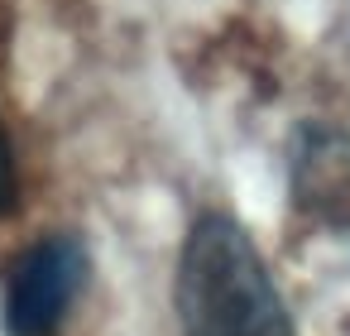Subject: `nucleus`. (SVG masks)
<instances>
[{
  "instance_id": "nucleus-1",
  "label": "nucleus",
  "mask_w": 350,
  "mask_h": 336,
  "mask_svg": "<svg viewBox=\"0 0 350 336\" xmlns=\"http://www.w3.org/2000/svg\"><path fill=\"white\" fill-rule=\"evenodd\" d=\"M183 336H293L278 288L230 216H202L178 264Z\"/></svg>"
},
{
  "instance_id": "nucleus-2",
  "label": "nucleus",
  "mask_w": 350,
  "mask_h": 336,
  "mask_svg": "<svg viewBox=\"0 0 350 336\" xmlns=\"http://www.w3.org/2000/svg\"><path fill=\"white\" fill-rule=\"evenodd\" d=\"M82 274H87V259L72 240L34 245L10 274L5 326L15 336H49L63 322V312L72 307V298L82 288Z\"/></svg>"
},
{
  "instance_id": "nucleus-3",
  "label": "nucleus",
  "mask_w": 350,
  "mask_h": 336,
  "mask_svg": "<svg viewBox=\"0 0 350 336\" xmlns=\"http://www.w3.org/2000/svg\"><path fill=\"white\" fill-rule=\"evenodd\" d=\"M297 202L331 226H350V135H307L297 154Z\"/></svg>"
},
{
  "instance_id": "nucleus-4",
  "label": "nucleus",
  "mask_w": 350,
  "mask_h": 336,
  "mask_svg": "<svg viewBox=\"0 0 350 336\" xmlns=\"http://www.w3.org/2000/svg\"><path fill=\"white\" fill-rule=\"evenodd\" d=\"M15 197H20V178H15V154H10V140L0 130V216L15 211Z\"/></svg>"
}]
</instances>
